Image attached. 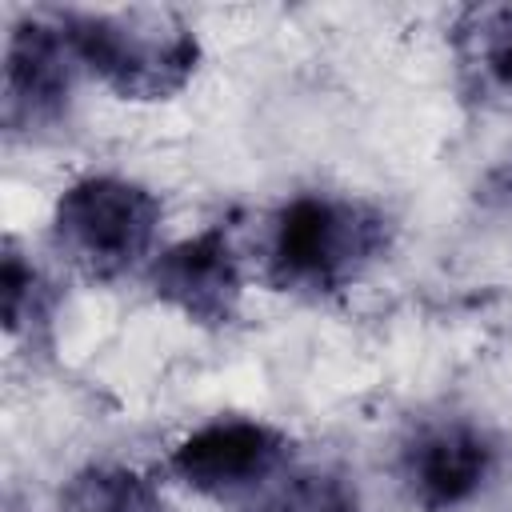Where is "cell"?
<instances>
[{"label":"cell","instance_id":"1","mask_svg":"<svg viewBox=\"0 0 512 512\" xmlns=\"http://www.w3.org/2000/svg\"><path fill=\"white\" fill-rule=\"evenodd\" d=\"M56 20L64 24L80 68L120 100L156 104L196 76L200 40L172 8H84L60 12Z\"/></svg>","mask_w":512,"mask_h":512},{"label":"cell","instance_id":"2","mask_svg":"<svg viewBox=\"0 0 512 512\" xmlns=\"http://www.w3.org/2000/svg\"><path fill=\"white\" fill-rule=\"evenodd\" d=\"M388 240L392 224L380 208L352 196L304 192L272 216L268 280L280 292L328 296L360 280L388 252Z\"/></svg>","mask_w":512,"mask_h":512},{"label":"cell","instance_id":"3","mask_svg":"<svg viewBox=\"0 0 512 512\" xmlns=\"http://www.w3.org/2000/svg\"><path fill=\"white\" fill-rule=\"evenodd\" d=\"M164 204L128 176H80L52 208V240L88 280H120L152 264Z\"/></svg>","mask_w":512,"mask_h":512},{"label":"cell","instance_id":"4","mask_svg":"<svg viewBox=\"0 0 512 512\" xmlns=\"http://www.w3.org/2000/svg\"><path fill=\"white\" fill-rule=\"evenodd\" d=\"M292 444L280 428L248 416H220L196 432H188L168 468L200 496H240L276 476L288 460Z\"/></svg>","mask_w":512,"mask_h":512},{"label":"cell","instance_id":"5","mask_svg":"<svg viewBox=\"0 0 512 512\" xmlns=\"http://www.w3.org/2000/svg\"><path fill=\"white\" fill-rule=\"evenodd\" d=\"M76 72V48L56 16L16 20L4 52V128L32 132L56 124L68 108Z\"/></svg>","mask_w":512,"mask_h":512},{"label":"cell","instance_id":"6","mask_svg":"<svg viewBox=\"0 0 512 512\" xmlns=\"http://www.w3.org/2000/svg\"><path fill=\"white\" fill-rule=\"evenodd\" d=\"M148 288L160 304L180 312L188 324H200V328L232 324L244 296V272L228 232L204 228L156 252L148 264Z\"/></svg>","mask_w":512,"mask_h":512},{"label":"cell","instance_id":"7","mask_svg":"<svg viewBox=\"0 0 512 512\" xmlns=\"http://www.w3.org/2000/svg\"><path fill=\"white\" fill-rule=\"evenodd\" d=\"M496 444L476 424H432L404 448V484L428 512L468 504L492 476Z\"/></svg>","mask_w":512,"mask_h":512},{"label":"cell","instance_id":"8","mask_svg":"<svg viewBox=\"0 0 512 512\" xmlns=\"http://www.w3.org/2000/svg\"><path fill=\"white\" fill-rule=\"evenodd\" d=\"M60 512H164V496L124 464H88L64 484Z\"/></svg>","mask_w":512,"mask_h":512},{"label":"cell","instance_id":"9","mask_svg":"<svg viewBox=\"0 0 512 512\" xmlns=\"http://www.w3.org/2000/svg\"><path fill=\"white\" fill-rule=\"evenodd\" d=\"M0 300H4V332L8 336H40L52 324V304L56 292L44 280V272L24 260L16 240H4V260H0Z\"/></svg>","mask_w":512,"mask_h":512},{"label":"cell","instance_id":"10","mask_svg":"<svg viewBox=\"0 0 512 512\" xmlns=\"http://www.w3.org/2000/svg\"><path fill=\"white\" fill-rule=\"evenodd\" d=\"M256 512H356V488L348 476L316 468L284 480V488L268 496Z\"/></svg>","mask_w":512,"mask_h":512},{"label":"cell","instance_id":"11","mask_svg":"<svg viewBox=\"0 0 512 512\" xmlns=\"http://www.w3.org/2000/svg\"><path fill=\"white\" fill-rule=\"evenodd\" d=\"M472 40L480 68L500 84L512 88V8H480L472 12Z\"/></svg>","mask_w":512,"mask_h":512}]
</instances>
